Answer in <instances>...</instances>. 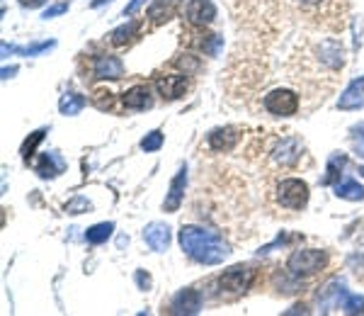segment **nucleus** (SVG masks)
<instances>
[{"mask_svg": "<svg viewBox=\"0 0 364 316\" xmlns=\"http://www.w3.org/2000/svg\"><path fill=\"white\" fill-rule=\"evenodd\" d=\"M289 13L306 24L326 32H342L347 27V0H286Z\"/></svg>", "mask_w": 364, "mask_h": 316, "instance_id": "1", "label": "nucleus"}, {"mask_svg": "<svg viewBox=\"0 0 364 316\" xmlns=\"http://www.w3.org/2000/svg\"><path fill=\"white\" fill-rule=\"evenodd\" d=\"M180 246L192 261L202 265H217L228 256V243L219 231L204 227H182L180 229Z\"/></svg>", "mask_w": 364, "mask_h": 316, "instance_id": "2", "label": "nucleus"}, {"mask_svg": "<svg viewBox=\"0 0 364 316\" xmlns=\"http://www.w3.org/2000/svg\"><path fill=\"white\" fill-rule=\"evenodd\" d=\"M263 158L270 163L275 173H284V171H294L301 163V156H304V141L299 136H294L291 131H275V134L263 136Z\"/></svg>", "mask_w": 364, "mask_h": 316, "instance_id": "3", "label": "nucleus"}, {"mask_svg": "<svg viewBox=\"0 0 364 316\" xmlns=\"http://www.w3.org/2000/svg\"><path fill=\"white\" fill-rule=\"evenodd\" d=\"M270 197L282 210L301 212L309 205V185L304 180H299V178H279L270 187Z\"/></svg>", "mask_w": 364, "mask_h": 316, "instance_id": "4", "label": "nucleus"}, {"mask_svg": "<svg viewBox=\"0 0 364 316\" xmlns=\"http://www.w3.org/2000/svg\"><path fill=\"white\" fill-rule=\"evenodd\" d=\"M328 265V253L319 248H299L286 258V270L296 278H311Z\"/></svg>", "mask_w": 364, "mask_h": 316, "instance_id": "5", "label": "nucleus"}, {"mask_svg": "<svg viewBox=\"0 0 364 316\" xmlns=\"http://www.w3.org/2000/svg\"><path fill=\"white\" fill-rule=\"evenodd\" d=\"M299 95L294 93V90L289 88H275L270 90L268 95H265L263 100V107L265 112H270V115L275 117H291L299 112Z\"/></svg>", "mask_w": 364, "mask_h": 316, "instance_id": "6", "label": "nucleus"}, {"mask_svg": "<svg viewBox=\"0 0 364 316\" xmlns=\"http://www.w3.org/2000/svg\"><path fill=\"white\" fill-rule=\"evenodd\" d=\"M255 280V270L248 268V265H235V268L226 270V273L219 278V289L221 294H243L250 289Z\"/></svg>", "mask_w": 364, "mask_h": 316, "instance_id": "7", "label": "nucleus"}, {"mask_svg": "<svg viewBox=\"0 0 364 316\" xmlns=\"http://www.w3.org/2000/svg\"><path fill=\"white\" fill-rule=\"evenodd\" d=\"M243 139V129L240 127H219V129L209 131L207 136V149L214 154H228L238 146V141Z\"/></svg>", "mask_w": 364, "mask_h": 316, "instance_id": "8", "label": "nucleus"}, {"mask_svg": "<svg viewBox=\"0 0 364 316\" xmlns=\"http://www.w3.org/2000/svg\"><path fill=\"white\" fill-rule=\"evenodd\" d=\"M156 88L158 93L166 100H177L182 98L189 90V76L187 73H166L156 78Z\"/></svg>", "mask_w": 364, "mask_h": 316, "instance_id": "9", "label": "nucleus"}, {"mask_svg": "<svg viewBox=\"0 0 364 316\" xmlns=\"http://www.w3.org/2000/svg\"><path fill=\"white\" fill-rule=\"evenodd\" d=\"M184 15L192 27H207L217 20V5L212 0H189Z\"/></svg>", "mask_w": 364, "mask_h": 316, "instance_id": "10", "label": "nucleus"}, {"mask_svg": "<svg viewBox=\"0 0 364 316\" xmlns=\"http://www.w3.org/2000/svg\"><path fill=\"white\" fill-rule=\"evenodd\" d=\"M92 73H95V78H122L124 64H122L119 56L100 54L92 59Z\"/></svg>", "mask_w": 364, "mask_h": 316, "instance_id": "11", "label": "nucleus"}, {"mask_svg": "<svg viewBox=\"0 0 364 316\" xmlns=\"http://www.w3.org/2000/svg\"><path fill=\"white\" fill-rule=\"evenodd\" d=\"M199 309H202V294H199L197 289L187 287V289H182V292H177L175 297H173L170 309H168V312L170 314H197Z\"/></svg>", "mask_w": 364, "mask_h": 316, "instance_id": "12", "label": "nucleus"}, {"mask_svg": "<svg viewBox=\"0 0 364 316\" xmlns=\"http://www.w3.org/2000/svg\"><path fill=\"white\" fill-rule=\"evenodd\" d=\"M143 241L153 248V251L163 253L168 246H170V227L168 224H161V222H153L143 229Z\"/></svg>", "mask_w": 364, "mask_h": 316, "instance_id": "13", "label": "nucleus"}, {"mask_svg": "<svg viewBox=\"0 0 364 316\" xmlns=\"http://www.w3.org/2000/svg\"><path fill=\"white\" fill-rule=\"evenodd\" d=\"M184 185H187V168L180 166V171H177V175L173 178L170 182V190H168V197L166 202H163V210L166 212H177L184 200Z\"/></svg>", "mask_w": 364, "mask_h": 316, "instance_id": "14", "label": "nucleus"}, {"mask_svg": "<svg viewBox=\"0 0 364 316\" xmlns=\"http://www.w3.org/2000/svg\"><path fill=\"white\" fill-rule=\"evenodd\" d=\"M122 105H124L126 110H148V107H153L151 88H148V85H134V88H129L124 93Z\"/></svg>", "mask_w": 364, "mask_h": 316, "instance_id": "15", "label": "nucleus"}, {"mask_svg": "<svg viewBox=\"0 0 364 316\" xmlns=\"http://www.w3.org/2000/svg\"><path fill=\"white\" fill-rule=\"evenodd\" d=\"M66 168V161L61 158L56 151H49V154H42L34 161V171L39 173V178H56L61 175Z\"/></svg>", "mask_w": 364, "mask_h": 316, "instance_id": "16", "label": "nucleus"}, {"mask_svg": "<svg viewBox=\"0 0 364 316\" xmlns=\"http://www.w3.org/2000/svg\"><path fill=\"white\" fill-rule=\"evenodd\" d=\"M337 107L340 110H360V107H364V76L347 85V90L337 100Z\"/></svg>", "mask_w": 364, "mask_h": 316, "instance_id": "17", "label": "nucleus"}, {"mask_svg": "<svg viewBox=\"0 0 364 316\" xmlns=\"http://www.w3.org/2000/svg\"><path fill=\"white\" fill-rule=\"evenodd\" d=\"M342 297H345V285H342L340 280H335V282L326 285L319 292V304L323 307V312H328V309L340 307Z\"/></svg>", "mask_w": 364, "mask_h": 316, "instance_id": "18", "label": "nucleus"}, {"mask_svg": "<svg viewBox=\"0 0 364 316\" xmlns=\"http://www.w3.org/2000/svg\"><path fill=\"white\" fill-rule=\"evenodd\" d=\"M138 29H141V24H138V22L122 24L119 29H115V32L110 34L112 47H126V44H131L138 37Z\"/></svg>", "mask_w": 364, "mask_h": 316, "instance_id": "19", "label": "nucleus"}, {"mask_svg": "<svg viewBox=\"0 0 364 316\" xmlns=\"http://www.w3.org/2000/svg\"><path fill=\"white\" fill-rule=\"evenodd\" d=\"M175 5H177V0H156L153 8L148 10V20H151L153 24L166 22V20H170L173 13H175Z\"/></svg>", "mask_w": 364, "mask_h": 316, "instance_id": "20", "label": "nucleus"}, {"mask_svg": "<svg viewBox=\"0 0 364 316\" xmlns=\"http://www.w3.org/2000/svg\"><path fill=\"white\" fill-rule=\"evenodd\" d=\"M335 195L342 197V200L357 202V200H364V187L357 180H352V178H345V180L335 185Z\"/></svg>", "mask_w": 364, "mask_h": 316, "instance_id": "21", "label": "nucleus"}, {"mask_svg": "<svg viewBox=\"0 0 364 316\" xmlns=\"http://www.w3.org/2000/svg\"><path fill=\"white\" fill-rule=\"evenodd\" d=\"M345 163H347V158L342 156V154H333L330 156V161H328V168H326V175H323V185H333V182L340 178V171L345 168Z\"/></svg>", "mask_w": 364, "mask_h": 316, "instance_id": "22", "label": "nucleus"}, {"mask_svg": "<svg viewBox=\"0 0 364 316\" xmlns=\"http://www.w3.org/2000/svg\"><path fill=\"white\" fill-rule=\"evenodd\" d=\"M85 103H88V100H85L83 95L66 93L64 98H61V103H59V110L64 112V115H78V112L85 107Z\"/></svg>", "mask_w": 364, "mask_h": 316, "instance_id": "23", "label": "nucleus"}, {"mask_svg": "<svg viewBox=\"0 0 364 316\" xmlns=\"http://www.w3.org/2000/svg\"><path fill=\"white\" fill-rule=\"evenodd\" d=\"M112 231H115V224H112V222H102V224H95V227H90L88 231H85V238H88L90 243H105L107 238L112 236Z\"/></svg>", "mask_w": 364, "mask_h": 316, "instance_id": "24", "label": "nucleus"}, {"mask_svg": "<svg viewBox=\"0 0 364 316\" xmlns=\"http://www.w3.org/2000/svg\"><path fill=\"white\" fill-rule=\"evenodd\" d=\"M340 309L345 314H364V297L345 292V297H342V302H340Z\"/></svg>", "mask_w": 364, "mask_h": 316, "instance_id": "25", "label": "nucleus"}, {"mask_svg": "<svg viewBox=\"0 0 364 316\" xmlns=\"http://www.w3.org/2000/svg\"><path fill=\"white\" fill-rule=\"evenodd\" d=\"M44 134H46V131H44V129L34 131V134H32V136H29V139H27V141H24V144H22V151H20V154H22V158H24V161H29V158H32V156H34V149H37V146H39V144H42Z\"/></svg>", "mask_w": 364, "mask_h": 316, "instance_id": "26", "label": "nucleus"}, {"mask_svg": "<svg viewBox=\"0 0 364 316\" xmlns=\"http://www.w3.org/2000/svg\"><path fill=\"white\" fill-rule=\"evenodd\" d=\"M161 146H163V131L161 129L151 131V134H146L141 139V149L143 151H158Z\"/></svg>", "mask_w": 364, "mask_h": 316, "instance_id": "27", "label": "nucleus"}, {"mask_svg": "<svg viewBox=\"0 0 364 316\" xmlns=\"http://www.w3.org/2000/svg\"><path fill=\"white\" fill-rule=\"evenodd\" d=\"M350 139H352V146H355L357 156L364 158V122L352 127V129H350Z\"/></svg>", "mask_w": 364, "mask_h": 316, "instance_id": "28", "label": "nucleus"}, {"mask_svg": "<svg viewBox=\"0 0 364 316\" xmlns=\"http://www.w3.org/2000/svg\"><path fill=\"white\" fill-rule=\"evenodd\" d=\"M90 210V202L85 200V197H75V200H71L68 205H66V212L68 214H83Z\"/></svg>", "mask_w": 364, "mask_h": 316, "instance_id": "29", "label": "nucleus"}, {"mask_svg": "<svg viewBox=\"0 0 364 316\" xmlns=\"http://www.w3.org/2000/svg\"><path fill=\"white\" fill-rule=\"evenodd\" d=\"M54 47V42H42V44H34V47H22V49H13L17 54H24V56H34V54H42L46 49Z\"/></svg>", "mask_w": 364, "mask_h": 316, "instance_id": "30", "label": "nucleus"}, {"mask_svg": "<svg viewBox=\"0 0 364 316\" xmlns=\"http://www.w3.org/2000/svg\"><path fill=\"white\" fill-rule=\"evenodd\" d=\"M68 10V3H61V5H54V8H49L44 13V20H49V17H56V15H61V13H66Z\"/></svg>", "mask_w": 364, "mask_h": 316, "instance_id": "31", "label": "nucleus"}, {"mask_svg": "<svg viewBox=\"0 0 364 316\" xmlns=\"http://www.w3.org/2000/svg\"><path fill=\"white\" fill-rule=\"evenodd\" d=\"M136 282H138V287H141V289H148V287H151V278H148V275L143 273V270H138V273H136Z\"/></svg>", "mask_w": 364, "mask_h": 316, "instance_id": "32", "label": "nucleus"}, {"mask_svg": "<svg viewBox=\"0 0 364 316\" xmlns=\"http://www.w3.org/2000/svg\"><path fill=\"white\" fill-rule=\"evenodd\" d=\"M146 3V0H131L129 5H126V10H124V15H134L138 8H141V5Z\"/></svg>", "mask_w": 364, "mask_h": 316, "instance_id": "33", "label": "nucleus"}, {"mask_svg": "<svg viewBox=\"0 0 364 316\" xmlns=\"http://www.w3.org/2000/svg\"><path fill=\"white\" fill-rule=\"evenodd\" d=\"M20 5H24V8H39V5H44V0H20Z\"/></svg>", "mask_w": 364, "mask_h": 316, "instance_id": "34", "label": "nucleus"}, {"mask_svg": "<svg viewBox=\"0 0 364 316\" xmlns=\"http://www.w3.org/2000/svg\"><path fill=\"white\" fill-rule=\"evenodd\" d=\"M15 71H17V69H3V78H10V76H13Z\"/></svg>", "mask_w": 364, "mask_h": 316, "instance_id": "35", "label": "nucleus"}, {"mask_svg": "<svg viewBox=\"0 0 364 316\" xmlns=\"http://www.w3.org/2000/svg\"><path fill=\"white\" fill-rule=\"evenodd\" d=\"M102 3H105V0H95V3H92V5H95V8H97V5H102Z\"/></svg>", "mask_w": 364, "mask_h": 316, "instance_id": "36", "label": "nucleus"}, {"mask_svg": "<svg viewBox=\"0 0 364 316\" xmlns=\"http://www.w3.org/2000/svg\"><path fill=\"white\" fill-rule=\"evenodd\" d=\"M360 173H362V175H364V166H362V168H360Z\"/></svg>", "mask_w": 364, "mask_h": 316, "instance_id": "37", "label": "nucleus"}]
</instances>
